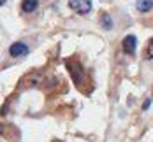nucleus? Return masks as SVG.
Instances as JSON below:
<instances>
[{"label": "nucleus", "instance_id": "1", "mask_svg": "<svg viewBox=\"0 0 153 142\" xmlns=\"http://www.w3.org/2000/svg\"><path fill=\"white\" fill-rule=\"evenodd\" d=\"M67 70H69V74H71V77L74 81V84L76 86H81V82H83V79H85V70H83V67H81V63L77 62V60H67Z\"/></svg>", "mask_w": 153, "mask_h": 142}, {"label": "nucleus", "instance_id": "2", "mask_svg": "<svg viewBox=\"0 0 153 142\" xmlns=\"http://www.w3.org/2000/svg\"><path fill=\"white\" fill-rule=\"evenodd\" d=\"M69 5L74 13L81 16L88 14L92 11V0H69Z\"/></svg>", "mask_w": 153, "mask_h": 142}, {"label": "nucleus", "instance_id": "3", "mask_svg": "<svg viewBox=\"0 0 153 142\" xmlns=\"http://www.w3.org/2000/svg\"><path fill=\"white\" fill-rule=\"evenodd\" d=\"M28 53V46L23 44V42H14L13 46L9 47V54L13 58H18V56H25Z\"/></svg>", "mask_w": 153, "mask_h": 142}, {"label": "nucleus", "instance_id": "4", "mask_svg": "<svg viewBox=\"0 0 153 142\" xmlns=\"http://www.w3.org/2000/svg\"><path fill=\"white\" fill-rule=\"evenodd\" d=\"M136 44H137V39L134 35H127L122 42V47L127 54H134L136 53Z\"/></svg>", "mask_w": 153, "mask_h": 142}, {"label": "nucleus", "instance_id": "5", "mask_svg": "<svg viewBox=\"0 0 153 142\" xmlns=\"http://www.w3.org/2000/svg\"><path fill=\"white\" fill-rule=\"evenodd\" d=\"M136 9L139 13H150L153 9V0H136Z\"/></svg>", "mask_w": 153, "mask_h": 142}, {"label": "nucleus", "instance_id": "6", "mask_svg": "<svg viewBox=\"0 0 153 142\" xmlns=\"http://www.w3.org/2000/svg\"><path fill=\"white\" fill-rule=\"evenodd\" d=\"M39 5V0H21V9L23 13H33Z\"/></svg>", "mask_w": 153, "mask_h": 142}, {"label": "nucleus", "instance_id": "7", "mask_svg": "<svg viewBox=\"0 0 153 142\" xmlns=\"http://www.w3.org/2000/svg\"><path fill=\"white\" fill-rule=\"evenodd\" d=\"M100 25H102V28H106V30H111V28H113L111 16L107 14V13H100Z\"/></svg>", "mask_w": 153, "mask_h": 142}, {"label": "nucleus", "instance_id": "8", "mask_svg": "<svg viewBox=\"0 0 153 142\" xmlns=\"http://www.w3.org/2000/svg\"><path fill=\"white\" fill-rule=\"evenodd\" d=\"M144 58L146 60H153V39L148 40V46L144 49Z\"/></svg>", "mask_w": 153, "mask_h": 142}, {"label": "nucleus", "instance_id": "9", "mask_svg": "<svg viewBox=\"0 0 153 142\" xmlns=\"http://www.w3.org/2000/svg\"><path fill=\"white\" fill-rule=\"evenodd\" d=\"M150 104H152V102H150V100H146V102L143 104V109H148V107H150Z\"/></svg>", "mask_w": 153, "mask_h": 142}, {"label": "nucleus", "instance_id": "10", "mask_svg": "<svg viewBox=\"0 0 153 142\" xmlns=\"http://www.w3.org/2000/svg\"><path fill=\"white\" fill-rule=\"evenodd\" d=\"M5 4V0H0V5H4Z\"/></svg>", "mask_w": 153, "mask_h": 142}]
</instances>
